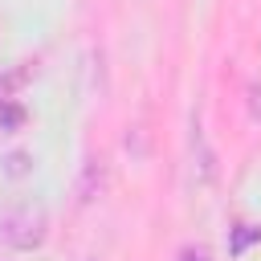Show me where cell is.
Returning a JSON list of instances; mask_svg holds the SVG:
<instances>
[{"mask_svg": "<svg viewBox=\"0 0 261 261\" xmlns=\"http://www.w3.org/2000/svg\"><path fill=\"white\" fill-rule=\"evenodd\" d=\"M249 114H253V122H261V82L249 86Z\"/></svg>", "mask_w": 261, "mask_h": 261, "instance_id": "5b68a950", "label": "cell"}, {"mask_svg": "<svg viewBox=\"0 0 261 261\" xmlns=\"http://www.w3.org/2000/svg\"><path fill=\"white\" fill-rule=\"evenodd\" d=\"M24 171H29V155H20V151L8 155V175H24Z\"/></svg>", "mask_w": 261, "mask_h": 261, "instance_id": "8992f818", "label": "cell"}, {"mask_svg": "<svg viewBox=\"0 0 261 261\" xmlns=\"http://www.w3.org/2000/svg\"><path fill=\"white\" fill-rule=\"evenodd\" d=\"M253 241H261V224H237V228H232V241H228V253L241 257Z\"/></svg>", "mask_w": 261, "mask_h": 261, "instance_id": "7a4b0ae2", "label": "cell"}, {"mask_svg": "<svg viewBox=\"0 0 261 261\" xmlns=\"http://www.w3.org/2000/svg\"><path fill=\"white\" fill-rule=\"evenodd\" d=\"M20 122H24V110H20L16 102H0V126H4V130H16Z\"/></svg>", "mask_w": 261, "mask_h": 261, "instance_id": "277c9868", "label": "cell"}, {"mask_svg": "<svg viewBox=\"0 0 261 261\" xmlns=\"http://www.w3.org/2000/svg\"><path fill=\"white\" fill-rule=\"evenodd\" d=\"M192 151L200 155V171H204V179H212V151H208V143H204L200 118H192Z\"/></svg>", "mask_w": 261, "mask_h": 261, "instance_id": "3957f363", "label": "cell"}, {"mask_svg": "<svg viewBox=\"0 0 261 261\" xmlns=\"http://www.w3.org/2000/svg\"><path fill=\"white\" fill-rule=\"evenodd\" d=\"M179 261H208V249H204V245H188V249L179 253Z\"/></svg>", "mask_w": 261, "mask_h": 261, "instance_id": "52a82bcc", "label": "cell"}, {"mask_svg": "<svg viewBox=\"0 0 261 261\" xmlns=\"http://www.w3.org/2000/svg\"><path fill=\"white\" fill-rule=\"evenodd\" d=\"M0 237L12 249H37L45 241V208L41 204H20L0 216Z\"/></svg>", "mask_w": 261, "mask_h": 261, "instance_id": "6da1fadb", "label": "cell"}]
</instances>
